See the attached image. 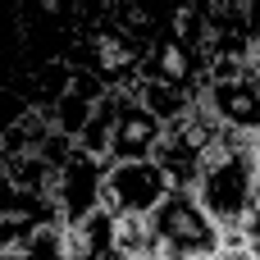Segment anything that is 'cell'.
<instances>
[{
  "mask_svg": "<svg viewBox=\"0 0 260 260\" xmlns=\"http://www.w3.org/2000/svg\"><path fill=\"white\" fill-rule=\"evenodd\" d=\"M151 229H155V260H210L219 251V229L197 206L192 192L169 187L165 201L151 210Z\"/></svg>",
  "mask_w": 260,
  "mask_h": 260,
  "instance_id": "1",
  "label": "cell"
},
{
  "mask_svg": "<svg viewBox=\"0 0 260 260\" xmlns=\"http://www.w3.org/2000/svg\"><path fill=\"white\" fill-rule=\"evenodd\" d=\"M169 192V178L155 160H105L101 174V210L110 215H151Z\"/></svg>",
  "mask_w": 260,
  "mask_h": 260,
  "instance_id": "2",
  "label": "cell"
},
{
  "mask_svg": "<svg viewBox=\"0 0 260 260\" xmlns=\"http://www.w3.org/2000/svg\"><path fill=\"white\" fill-rule=\"evenodd\" d=\"M110 91H114V114H110V146H105V160H151V151H155L165 123H160L151 110H142L133 91H119V87H110Z\"/></svg>",
  "mask_w": 260,
  "mask_h": 260,
  "instance_id": "3",
  "label": "cell"
},
{
  "mask_svg": "<svg viewBox=\"0 0 260 260\" xmlns=\"http://www.w3.org/2000/svg\"><path fill=\"white\" fill-rule=\"evenodd\" d=\"M201 101L206 110L215 114L219 128H233V133H260V82L251 78V69L233 73V78H215L201 87Z\"/></svg>",
  "mask_w": 260,
  "mask_h": 260,
  "instance_id": "4",
  "label": "cell"
},
{
  "mask_svg": "<svg viewBox=\"0 0 260 260\" xmlns=\"http://www.w3.org/2000/svg\"><path fill=\"white\" fill-rule=\"evenodd\" d=\"M64 260H123L114 247V229H110V210H87L82 219L64 224Z\"/></svg>",
  "mask_w": 260,
  "mask_h": 260,
  "instance_id": "5",
  "label": "cell"
},
{
  "mask_svg": "<svg viewBox=\"0 0 260 260\" xmlns=\"http://www.w3.org/2000/svg\"><path fill=\"white\" fill-rule=\"evenodd\" d=\"M110 229H114V247L123 251V260H155L151 215H110Z\"/></svg>",
  "mask_w": 260,
  "mask_h": 260,
  "instance_id": "6",
  "label": "cell"
},
{
  "mask_svg": "<svg viewBox=\"0 0 260 260\" xmlns=\"http://www.w3.org/2000/svg\"><path fill=\"white\" fill-rule=\"evenodd\" d=\"M23 260H64V224H46L23 242Z\"/></svg>",
  "mask_w": 260,
  "mask_h": 260,
  "instance_id": "7",
  "label": "cell"
},
{
  "mask_svg": "<svg viewBox=\"0 0 260 260\" xmlns=\"http://www.w3.org/2000/svg\"><path fill=\"white\" fill-rule=\"evenodd\" d=\"M0 260H23V247H0Z\"/></svg>",
  "mask_w": 260,
  "mask_h": 260,
  "instance_id": "8",
  "label": "cell"
}]
</instances>
